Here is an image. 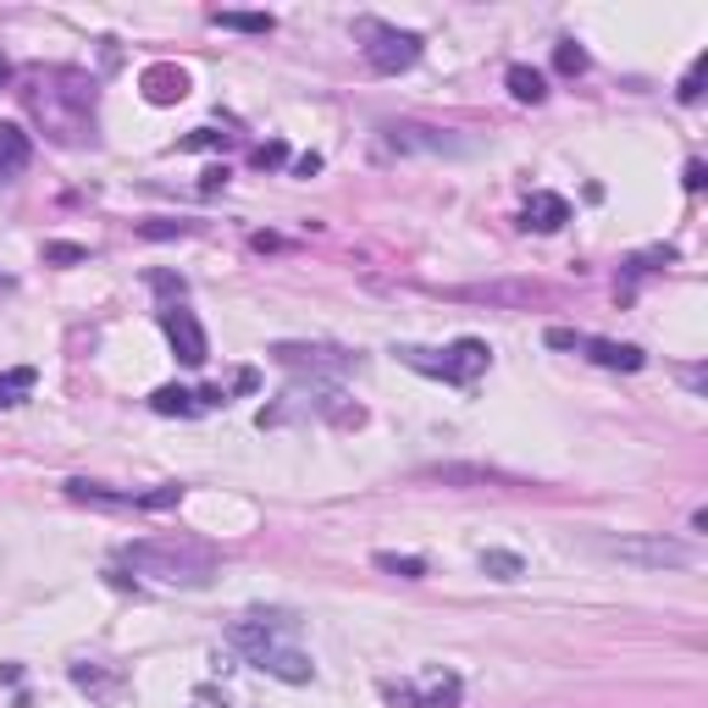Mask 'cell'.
<instances>
[{
  "label": "cell",
  "instance_id": "6da1fadb",
  "mask_svg": "<svg viewBox=\"0 0 708 708\" xmlns=\"http://www.w3.org/2000/svg\"><path fill=\"white\" fill-rule=\"evenodd\" d=\"M227 642L271 681H289V686L316 681V659L305 648H294V620L289 615H244V620H233Z\"/></svg>",
  "mask_w": 708,
  "mask_h": 708
},
{
  "label": "cell",
  "instance_id": "7a4b0ae2",
  "mask_svg": "<svg viewBox=\"0 0 708 708\" xmlns=\"http://www.w3.org/2000/svg\"><path fill=\"white\" fill-rule=\"evenodd\" d=\"M122 559L133 571H145L156 582H172V587H205L216 576V548L189 537V531H156V537H138L122 548Z\"/></svg>",
  "mask_w": 708,
  "mask_h": 708
},
{
  "label": "cell",
  "instance_id": "3957f363",
  "mask_svg": "<svg viewBox=\"0 0 708 708\" xmlns=\"http://www.w3.org/2000/svg\"><path fill=\"white\" fill-rule=\"evenodd\" d=\"M29 105L45 122V133L61 138V145H83V138H94V83L83 72H72V67L40 72L34 89H29Z\"/></svg>",
  "mask_w": 708,
  "mask_h": 708
},
{
  "label": "cell",
  "instance_id": "277c9868",
  "mask_svg": "<svg viewBox=\"0 0 708 708\" xmlns=\"http://www.w3.org/2000/svg\"><path fill=\"white\" fill-rule=\"evenodd\" d=\"M409 371H420V377H438V382H449V387H471L487 366H493V349L482 344V338H454L449 349H420V344H398L393 349Z\"/></svg>",
  "mask_w": 708,
  "mask_h": 708
},
{
  "label": "cell",
  "instance_id": "5b68a950",
  "mask_svg": "<svg viewBox=\"0 0 708 708\" xmlns=\"http://www.w3.org/2000/svg\"><path fill=\"white\" fill-rule=\"evenodd\" d=\"M604 553L620 559V564H637V571H686L692 564V548L653 531V537H604Z\"/></svg>",
  "mask_w": 708,
  "mask_h": 708
},
{
  "label": "cell",
  "instance_id": "8992f818",
  "mask_svg": "<svg viewBox=\"0 0 708 708\" xmlns=\"http://www.w3.org/2000/svg\"><path fill=\"white\" fill-rule=\"evenodd\" d=\"M360 34H366V67L371 72H382V78H393V72H409L415 61H420V34H409V29H387V23H360Z\"/></svg>",
  "mask_w": 708,
  "mask_h": 708
},
{
  "label": "cell",
  "instance_id": "52a82bcc",
  "mask_svg": "<svg viewBox=\"0 0 708 708\" xmlns=\"http://www.w3.org/2000/svg\"><path fill=\"white\" fill-rule=\"evenodd\" d=\"M542 344H548V349H576V355H587V360H593V366H604V371H642V366H648V355H642L637 344L587 338V333H571V327H548V333H542Z\"/></svg>",
  "mask_w": 708,
  "mask_h": 708
},
{
  "label": "cell",
  "instance_id": "ba28073f",
  "mask_svg": "<svg viewBox=\"0 0 708 708\" xmlns=\"http://www.w3.org/2000/svg\"><path fill=\"white\" fill-rule=\"evenodd\" d=\"M382 697L393 708H460L465 686L449 670H427L420 681H382Z\"/></svg>",
  "mask_w": 708,
  "mask_h": 708
},
{
  "label": "cell",
  "instance_id": "9c48e42d",
  "mask_svg": "<svg viewBox=\"0 0 708 708\" xmlns=\"http://www.w3.org/2000/svg\"><path fill=\"white\" fill-rule=\"evenodd\" d=\"M271 360L289 366V371H311V377H349V371H360V349H338V344H277Z\"/></svg>",
  "mask_w": 708,
  "mask_h": 708
},
{
  "label": "cell",
  "instance_id": "30bf717a",
  "mask_svg": "<svg viewBox=\"0 0 708 708\" xmlns=\"http://www.w3.org/2000/svg\"><path fill=\"white\" fill-rule=\"evenodd\" d=\"M161 333H167V344H172V355L183 360V366H205L211 360V338H205V327H200V316L189 311V305H167L161 311Z\"/></svg>",
  "mask_w": 708,
  "mask_h": 708
},
{
  "label": "cell",
  "instance_id": "8fae6325",
  "mask_svg": "<svg viewBox=\"0 0 708 708\" xmlns=\"http://www.w3.org/2000/svg\"><path fill=\"white\" fill-rule=\"evenodd\" d=\"M382 133H387V145L404 150V156H465V150H471L465 138H454V133H443V127H420V122H393V127H382Z\"/></svg>",
  "mask_w": 708,
  "mask_h": 708
},
{
  "label": "cell",
  "instance_id": "7c38bea8",
  "mask_svg": "<svg viewBox=\"0 0 708 708\" xmlns=\"http://www.w3.org/2000/svg\"><path fill=\"white\" fill-rule=\"evenodd\" d=\"M138 89H145V100H150V105H178V100L189 94V72H183V67H172V61H156V67L138 72Z\"/></svg>",
  "mask_w": 708,
  "mask_h": 708
},
{
  "label": "cell",
  "instance_id": "4fadbf2b",
  "mask_svg": "<svg viewBox=\"0 0 708 708\" xmlns=\"http://www.w3.org/2000/svg\"><path fill=\"white\" fill-rule=\"evenodd\" d=\"M34 161V138L18 122H0V183H18Z\"/></svg>",
  "mask_w": 708,
  "mask_h": 708
},
{
  "label": "cell",
  "instance_id": "5bb4252c",
  "mask_svg": "<svg viewBox=\"0 0 708 708\" xmlns=\"http://www.w3.org/2000/svg\"><path fill=\"white\" fill-rule=\"evenodd\" d=\"M564 222H571V200L564 194H531L520 211V227H537V233H559Z\"/></svg>",
  "mask_w": 708,
  "mask_h": 708
},
{
  "label": "cell",
  "instance_id": "9a60e30c",
  "mask_svg": "<svg viewBox=\"0 0 708 708\" xmlns=\"http://www.w3.org/2000/svg\"><path fill=\"white\" fill-rule=\"evenodd\" d=\"M460 300H487V305H531L542 300L537 282H487V289H460Z\"/></svg>",
  "mask_w": 708,
  "mask_h": 708
},
{
  "label": "cell",
  "instance_id": "2e32d148",
  "mask_svg": "<svg viewBox=\"0 0 708 708\" xmlns=\"http://www.w3.org/2000/svg\"><path fill=\"white\" fill-rule=\"evenodd\" d=\"M67 498L100 504V509H138V493H111V487H100V482H67Z\"/></svg>",
  "mask_w": 708,
  "mask_h": 708
},
{
  "label": "cell",
  "instance_id": "e0dca14e",
  "mask_svg": "<svg viewBox=\"0 0 708 708\" xmlns=\"http://www.w3.org/2000/svg\"><path fill=\"white\" fill-rule=\"evenodd\" d=\"M504 83H509V94H515L520 105H542V100H548V78H542L537 67H509Z\"/></svg>",
  "mask_w": 708,
  "mask_h": 708
},
{
  "label": "cell",
  "instance_id": "ac0fdd59",
  "mask_svg": "<svg viewBox=\"0 0 708 708\" xmlns=\"http://www.w3.org/2000/svg\"><path fill=\"white\" fill-rule=\"evenodd\" d=\"M427 476H432V482H471V487H493V482H509V487H515V476L487 471V465H432Z\"/></svg>",
  "mask_w": 708,
  "mask_h": 708
},
{
  "label": "cell",
  "instance_id": "d6986e66",
  "mask_svg": "<svg viewBox=\"0 0 708 708\" xmlns=\"http://www.w3.org/2000/svg\"><path fill=\"white\" fill-rule=\"evenodd\" d=\"M216 29H233V34H271L277 18L271 12H211Z\"/></svg>",
  "mask_w": 708,
  "mask_h": 708
},
{
  "label": "cell",
  "instance_id": "ffe728a7",
  "mask_svg": "<svg viewBox=\"0 0 708 708\" xmlns=\"http://www.w3.org/2000/svg\"><path fill=\"white\" fill-rule=\"evenodd\" d=\"M150 409L156 415H200V398L189 387H156L150 393Z\"/></svg>",
  "mask_w": 708,
  "mask_h": 708
},
{
  "label": "cell",
  "instance_id": "44dd1931",
  "mask_svg": "<svg viewBox=\"0 0 708 708\" xmlns=\"http://www.w3.org/2000/svg\"><path fill=\"white\" fill-rule=\"evenodd\" d=\"M377 571L404 576V582H420V576H427V559H420V553H377Z\"/></svg>",
  "mask_w": 708,
  "mask_h": 708
},
{
  "label": "cell",
  "instance_id": "7402d4cb",
  "mask_svg": "<svg viewBox=\"0 0 708 708\" xmlns=\"http://www.w3.org/2000/svg\"><path fill=\"white\" fill-rule=\"evenodd\" d=\"M482 571H487L493 582H520V571H526V564H520V553L487 548V553H482Z\"/></svg>",
  "mask_w": 708,
  "mask_h": 708
},
{
  "label": "cell",
  "instance_id": "603a6c76",
  "mask_svg": "<svg viewBox=\"0 0 708 708\" xmlns=\"http://www.w3.org/2000/svg\"><path fill=\"white\" fill-rule=\"evenodd\" d=\"M34 387V371L29 366H18V371H7L0 377V404H23V393Z\"/></svg>",
  "mask_w": 708,
  "mask_h": 708
},
{
  "label": "cell",
  "instance_id": "cb8c5ba5",
  "mask_svg": "<svg viewBox=\"0 0 708 708\" xmlns=\"http://www.w3.org/2000/svg\"><path fill=\"white\" fill-rule=\"evenodd\" d=\"M138 233H145V238H189L194 222H167V216H156V222H138Z\"/></svg>",
  "mask_w": 708,
  "mask_h": 708
},
{
  "label": "cell",
  "instance_id": "d4e9b609",
  "mask_svg": "<svg viewBox=\"0 0 708 708\" xmlns=\"http://www.w3.org/2000/svg\"><path fill=\"white\" fill-rule=\"evenodd\" d=\"M553 61H559V72H587V50H582L576 40H564V45L553 50Z\"/></svg>",
  "mask_w": 708,
  "mask_h": 708
},
{
  "label": "cell",
  "instance_id": "484cf974",
  "mask_svg": "<svg viewBox=\"0 0 708 708\" xmlns=\"http://www.w3.org/2000/svg\"><path fill=\"white\" fill-rule=\"evenodd\" d=\"M703 67H708V61H692V72L681 78V105H697V100H703Z\"/></svg>",
  "mask_w": 708,
  "mask_h": 708
},
{
  "label": "cell",
  "instance_id": "4316f807",
  "mask_svg": "<svg viewBox=\"0 0 708 708\" xmlns=\"http://www.w3.org/2000/svg\"><path fill=\"white\" fill-rule=\"evenodd\" d=\"M211 145H227V133H216V127H194L178 150H211Z\"/></svg>",
  "mask_w": 708,
  "mask_h": 708
},
{
  "label": "cell",
  "instance_id": "83f0119b",
  "mask_svg": "<svg viewBox=\"0 0 708 708\" xmlns=\"http://www.w3.org/2000/svg\"><path fill=\"white\" fill-rule=\"evenodd\" d=\"M45 260H56V266H78V260H89V249H78V244H45Z\"/></svg>",
  "mask_w": 708,
  "mask_h": 708
},
{
  "label": "cell",
  "instance_id": "f1b7e54d",
  "mask_svg": "<svg viewBox=\"0 0 708 708\" xmlns=\"http://www.w3.org/2000/svg\"><path fill=\"white\" fill-rule=\"evenodd\" d=\"M282 161H289V145H282V138H271V145L255 150V167H282Z\"/></svg>",
  "mask_w": 708,
  "mask_h": 708
},
{
  "label": "cell",
  "instance_id": "f546056e",
  "mask_svg": "<svg viewBox=\"0 0 708 708\" xmlns=\"http://www.w3.org/2000/svg\"><path fill=\"white\" fill-rule=\"evenodd\" d=\"M294 172H300V178H311V172H322V156H300V161H294Z\"/></svg>",
  "mask_w": 708,
  "mask_h": 708
},
{
  "label": "cell",
  "instance_id": "4dcf8cb0",
  "mask_svg": "<svg viewBox=\"0 0 708 708\" xmlns=\"http://www.w3.org/2000/svg\"><path fill=\"white\" fill-rule=\"evenodd\" d=\"M686 189H692V194L703 189V161H686Z\"/></svg>",
  "mask_w": 708,
  "mask_h": 708
},
{
  "label": "cell",
  "instance_id": "1f68e13d",
  "mask_svg": "<svg viewBox=\"0 0 708 708\" xmlns=\"http://www.w3.org/2000/svg\"><path fill=\"white\" fill-rule=\"evenodd\" d=\"M0 83H12V61L7 56H0Z\"/></svg>",
  "mask_w": 708,
  "mask_h": 708
}]
</instances>
